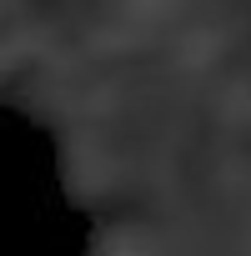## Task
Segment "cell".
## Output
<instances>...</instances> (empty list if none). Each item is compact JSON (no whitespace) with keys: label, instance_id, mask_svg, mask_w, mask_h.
Here are the masks:
<instances>
[{"label":"cell","instance_id":"cell-1","mask_svg":"<svg viewBox=\"0 0 251 256\" xmlns=\"http://www.w3.org/2000/svg\"><path fill=\"white\" fill-rule=\"evenodd\" d=\"M100 256H136V241H126V236H110Z\"/></svg>","mask_w":251,"mask_h":256}]
</instances>
